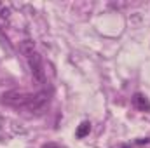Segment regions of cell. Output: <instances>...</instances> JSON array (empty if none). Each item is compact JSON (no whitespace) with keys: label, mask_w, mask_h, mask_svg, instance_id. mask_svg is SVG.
I'll return each mask as SVG.
<instances>
[{"label":"cell","mask_w":150,"mask_h":148,"mask_svg":"<svg viewBox=\"0 0 150 148\" xmlns=\"http://www.w3.org/2000/svg\"><path fill=\"white\" fill-rule=\"evenodd\" d=\"M47 105H49V94L47 92H37V94L30 96V101L26 103L25 110L32 111V113H40Z\"/></svg>","instance_id":"cell-2"},{"label":"cell","mask_w":150,"mask_h":148,"mask_svg":"<svg viewBox=\"0 0 150 148\" xmlns=\"http://www.w3.org/2000/svg\"><path fill=\"white\" fill-rule=\"evenodd\" d=\"M91 132V122H82L80 125H79V129H77V132H75V136L77 138H86L87 134Z\"/></svg>","instance_id":"cell-4"},{"label":"cell","mask_w":150,"mask_h":148,"mask_svg":"<svg viewBox=\"0 0 150 148\" xmlns=\"http://www.w3.org/2000/svg\"><path fill=\"white\" fill-rule=\"evenodd\" d=\"M0 19L2 21H9L11 19V9L9 7H2L0 9Z\"/></svg>","instance_id":"cell-5"},{"label":"cell","mask_w":150,"mask_h":148,"mask_svg":"<svg viewBox=\"0 0 150 148\" xmlns=\"http://www.w3.org/2000/svg\"><path fill=\"white\" fill-rule=\"evenodd\" d=\"M2 7H4V5H2V4H0V9H2Z\"/></svg>","instance_id":"cell-7"},{"label":"cell","mask_w":150,"mask_h":148,"mask_svg":"<svg viewBox=\"0 0 150 148\" xmlns=\"http://www.w3.org/2000/svg\"><path fill=\"white\" fill-rule=\"evenodd\" d=\"M133 106H134V108H138L140 111H150V101H149V98H145L143 94L136 92V94L133 96Z\"/></svg>","instance_id":"cell-3"},{"label":"cell","mask_w":150,"mask_h":148,"mask_svg":"<svg viewBox=\"0 0 150 148\" xmlns=\"http://www.w3.org/2000/svg\"><path fill=\"white\" fill-rule=\"evenodd\" d=\"M44 148H67V147H63V145H59V143H45Z\"/></svg>","instance_id":"cell-6"},{"label":"cell","mask_w":150,"mask_h":148,"mask_svg":"<svg viewBox=\"0 0 150 148\" xmlns=\"http://www.w3.org/2000/svg\"><path fill=\"white\" fill-rule=\"evenodd\" d=\"M19 51L21 54L26 58L30 72H32V78L37 85H42L45 82V72H44V65H42V58L35 49V42L30 38H25L23 42H19Z\"/></svg>","instance_id":"cell-1"}]
</instances>
